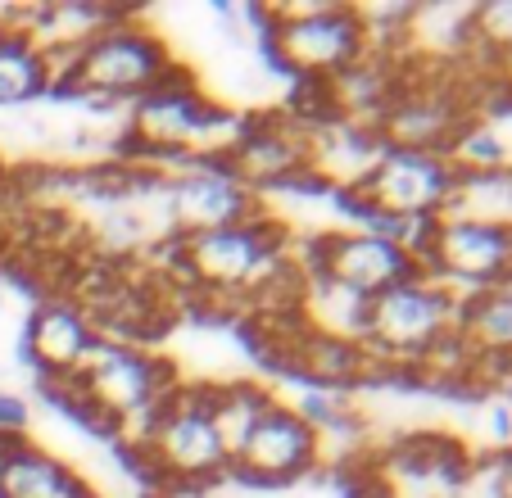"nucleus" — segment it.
Returning <instances> with one entry per match:
<instances>
[{"instance_id":"6e6552de","label":"nucleus","mask_w":512,"mask_h":498,"mask_svg":"<svg viewBox=\"0 0 512 498\" xmlns=\"http://www.w3.org/2000/svg\"><path fill=\"white\" fill-rule=\"evenodd\" d=\"M159 204L173 236H200V231L241 227L259 213V195H250L223 163H177L159 177Z\"/></svg>"},{"instance_id":"9d476101","label":"nucleus","mask_w":512,"mask_h":498,"mask_svg":"<svg viewBox=\"0 0 512 498\" xmlns=\"http://www.w3.org/2000/svg\"><path fill=\"white\" fill-rule=\"evenodd\" d=\"M82 485L87 476L32 435L0 440V498H78Z\"/></svg>"},{"instance_id":"dca6fc26","label":"nucleus","mask_w":512,"mask_h":498,"mask_svg":"<svg viewBox=\"0 0 512 498\" xmlns=\"http://www.w3.org/2000/svg\"><path fill=\"white\" fill-rule=\"evenodd\" d=\"M5 191H10V168H5V159H0V204H5Z\"/></svg>"},{"instance_id":"423d86ee","label":"nucleus","mask_w":512,"mask_h":498,"mask_svg":"<svg viewBox=\"0 0 512 498\" xmlns=\"http://www.w3.org/2000/svg\"><path fill=\"white\" fill-rule=\"evenodd\" d=\"M318 471V426L290 399H272L259 422L250 426V435L241 440V449L232 453L227 480L254 489H290L318 476Z\"/></svg>"},{"instance_id":"f8f14e48","label":"nucleus","mask_w":512,"mask_h":498,"mask_svg":"<svg viewBox=\"0 0 512 498\" xmlns=\"http://www.w3.org/2000/svg\"><path fill=\"white\" fill-rule=\"evenodd\" d=\"M300 317L313 336L331 340H363V317H368V299L354 290L336 286L327 277H309L300 299Z\"/></svg>"},{"instance_id":"20e7f679","label":"nucleus","mask_w":512,"mask_h":498,"mask_svg":"<svg viewBox=\"0 0 512 498\" xmlns=\"http://www.w3.org/2000/svg\"><path fill=\"white\" fill-rule=\"evenodd\" d=\"M290 249L300 254V263L313 277H327L363 299L381 295L408 277H422L413 254L390 231L368 227V222H331L309 236H295Z\"/></svg>"},{"instance_id":"ddd939ff","label":"nucleus","mask_w":512,"mask_h":498,"mask_svg":"<svg viewBox=\"0 0 512 498\" xmlns=\"http://www.w3.org/2000/svg\"><path fill=\"white\" fill-rule=\"evenodd\" d=\"M467 59L490 73H508L512 64V0H481L472 5V50Z\"/></svg>"},{"instance_id":"f257e3e1","label":"nucleus","mask_w":512,"mask_h":498,"mask_svg":"<svg viewBox=\"0 0 512 498\" xmlns=\"http://www.w3.org/2000/svg\"><path fill=\"white\" fill-rule=\"evenodd\" d=\"M177 68L182 64H177L173 46L164 41V32H155L141 10H132L123 19L105 23L100 32H91L55 68L50 96L96 109H127L141 96H150L159 82H168Z\"/></svg>"},{"instance_id":"f03ea898","label":"nucleus","mask_w":512,"mask_h":498,"mask_svg":"<svg viewBox=\"0 0 512 498\" xmlns=\"http://www.w3.org/2000/svg\"><path fill=\"white\" fill-rule=\"evenodd\" d=\"M259 41L272 73L290 82H336L368 55V23L340 0H281L254 5Z\"/></svg>"},{"instance_id":"2eb2a0df","label":"nucleus","mask_w":512,"mask_h":498,"mask_svg":"<svg viewBox=\"0 0 512 498\" xmlns=\"http://www.w3.org/2000/svg\"><path fill=\"white\" fill-rule=\"evenodd\" d=\"M78 498H109V494H105V489H100V485H91V480H87V485L78 489Z\"/></svg>"},{"instance_id":"39448f33","label":"nucleus","mask_w":512,"mask_h":498,"mask_svg":"<svg viewBox=\"0 0 512 498\" xmlns=\"http://www.w3.org/2000/svg\"><path fill=\"white\" fill-rule=\"evenodd\" d=\"M458 304L463 295H454L449 286L431 277H408L399 286L381 290L368 299V317H363V345L390 363L399 376L413 358H422L435 340L458 326Z\"/></svg>"},{"instance_id":"0eeeda50","label":"nucleus","mask_w":512,"mask_h":498,"mask_svg":"<svg viewBox=\"0 0 512 498\" xmlns=\"http://www.w3.org/2000/svg\"><path fill=\"white\" fill-rule=\"evenodd\" d=\"M422 277L449 286L454 295L512 286V227L445 213L431 231V245H426V259H422Z\"/></svg>"},{"instance_id":"7ed1b4c3","label":"nucleus","mask_w":512,"mask_h":498,"mask_svg":"<svg viewBox=\"0 0 512 498\" xmlns=\"http://www.w3.org/2000/svg\"><path fill=\"white\" fill-rule=\"evenodd\" d=\"M454 200V168L445 154L417 150H381L363 182L336 195V204L354 222L368 227H408V222H435L449 213Z\"/></svg>"},{"instance_id":"4468645a","label":"nucleus","mask_w":512,"mask_h":498,"mask_svg":"<svg viewBox=\"0 0 512 498\" xmlns=\"http://www.w3.org/2000/svg\"><path fill=\"white\" fill-rule=\"evenodd\" d=\"M32 426V408L19 394H0V440H23Z\"/></svg>"},{"instance_id":"1a4fd4ad","label":"nucleus","mask_w":512,"mask_h":498,"mask_svg":"<svg viewBox=\"0 0 512 498\" xmlns=\"http://www.w3.org/2000/svg\"><path fill=\"white\" fill-rule=\"evenodd\" d=\"M100 345L91 317L68 295H41L32 313L23 317L19 354L37 381H68L87 367L91 349Z\"/></svg>"},{"instance_id":"9b49d317","label":"nucleus","mask_w":512,"mask_h":498,"mask_svg":"<svg viewBox=\"0 0 512 498\" xmlns=\"http://www.w3.org/2000/svg\"><path fill=\"white\" fill-rule=\"evenodd\" d=\"M55 87V68H50L46 50L10 19L0 14V109L37 105Z\"/></svg>"}]
</instances>
